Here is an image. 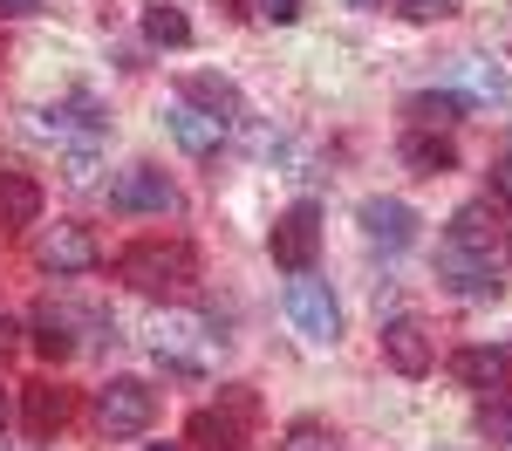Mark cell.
<instances>
[{
  "instance_id": "484cf974",
  "label": "cell",
  "mask_w": 512,
  "mask_h": 451,
  "mask_svg": "<svg viewBox=\"0 0 512 451\" xmlns=\"http://www.w3.org/2000/svg\"><path fill=\"white\" fill-rule=\"evenodd\" d=\"M96 171H103V158H96V144H76V151L62 158V178H69L76 192H89V185H96Z\"/></svg>"
},
{
  "instance_id": "277c9868",
  "label": "cell",
  "mask_w": 512,
  "mask_h": 451,
  "mask_svg": "<svg viewBox=\"0 0 512 451\" xmlns=\"http://www.w3.org/2000/svg\"><path fill=\"white\" fill-rule=\"evenodd\" d=\"M212 349H226V335L212 322H198V315H171V322H158V335H151V356H158V369H171V376H198V369L212 363Z\"/></svg>"
},
{
  "instance_id": "5b68a950",
  "label": "cell",
  "mask_w": 512,
  "mask_h": 451,
  "mask_svg": "<svg viewBox=\"0 0 512 451\" xmlns=\"http://www.w3.org/2000/svg\"><path fill=\"white\" fill-rule=\"evenodd\" d=\"M287 322H294V335H308L315 349H335L342 342V301H335V287L315 281V274H294L287 281Z\"/></svg>"
},
{
  "instance_id": "52a82bcc",
  "label": "cell",
  "mask_w": 512,
  "mask_h": 451,
  "mask_svg": "<svg viewBox=\"0 0 512 451\" xmlns=\"http://www.w3.org/2000/svg\"><path fill=\"white\" fill-rule=\"evenodd\" d=\"M35 267H41V274H55V281L96 274V267H103V240H96L89 226H76V219H55V226L35 240Z\"/></svg>"
},
{
  "instance_id": "30bf717a",
  "label": "cell",
  "mask_w": 512,
  "mask_h": 451,
  "mask_svg": "<svg viewBox=\"0 0 512 451\" xmlns=\"http://www.w3.org/2000/svg\"><path fill=\"white\" fill-rule=\"evenodd\" d=\"M383 363H390L396 376H431L437 335L424 328V315H390V322H383Z\"/></svg>"
},
{
  "instance_id": "ac0fdd59",
  "label": "cell",
  "mask_w": 512,
  "mask_h": 451,
  "mask_svg": "<svg viewBox=\"0 0 512 451\" xmlns=\"http://www.w3.org/2000/svg\"><path fill=\"white\" fill-rule=\"evenodd\" d=\"M21 417H28V438H55L62 424H69V390H55V383H28L21 390Z\"/></svg>"
},
{
  "instance_id": "1f68e13d",
  "label": "cell",
  "mask_w": 512,
  "mask_h": 451,
  "mask_svg": "<svg viewBox=\"0 0 512 451\" xmlns=\"http://www.w3.org/2000/svg\"><path fill=\"white\" fill-rule=\"evenodd\" d=\"M7 424H14V397L0 390V431H7Z\"/></svg>"
},
{
  "instance_id": "2e32d148",
  "label": "cell",
  "mask_w": 512,
  "mask_h": 451,
  "mask_svg": "<svg viewBox=\"0 0 512 451\" xmlns=\"http://www.w3.org/2000/svg\"><path fill=\"white\" fill-rule=\"evenodd\" d=\"M35 130H48V137H89V144H96V137H103V130H110V117H103V103H96V96H69V103H48V110H35Z\"/></svg>"
},
{
  "instance_id": "6da1fadb",
  "label": "cell",
  "mask_w": 512,
  "mask_h": 451,
  "mask_svg": "<svg viewBox=\"0 0 512 451\" xmlns=\"http://www.w3.org/2000/svg\"><path fill=\"white\" fill-rule=\"evenodd\" d=\"M117 281L137 294H185L198 281V253L185 240H137L117 253Z\"/></svg>"
},
{
  "instance_id": "7a4b0ae2",
  "label": "cell",
  "mask_w": 512,
  "mask_h": 451,
  "mask_svg": "<svg viewBox=\"0 0 512 451\" xmlns=\"http://www.w3.org/2000/svg\"><path fill=\"white\" fill-rule=\"evenodd\" d=\"M444 246H458V253H472V260H485V267H499V274H506V260H512V219L492 199H472V205H458V212H451Z\"/></svg>"
},
{
  "instance_id": "d6986e66",
  "label": "cell",
  "mask_w": 512,
  "mask_h": 451,
  "mask_svg": "<svg viewBox=\"0 0 512 451\" xmlns=\"http://www.w3.org/2000/svg\"><path fill=\"white\" fill-rule=\"evenodd\" d=\"M41 185L28 171H14V164H0V226H35L41 219Z\"/></svg>"
},
{
  "instance_id": "d4e9b609",
  "label": "cell",
  "mask_w": 512,
  "mask_h": 451,
  "mask_svg": "<svg viewBox=\"0 0 512 451\" xmlns=\"http://www.w3.org/2000/svg\"><path fill=\"white\" fill-rule=\"evenodd\" d=\"M458 82H465V96H499V89H506V76H499L485 55H465V62H458Z\"/></svg>"
},
{
  "instance_id": "836d02e7",
  "label": "cell",
  "mask_w": 512,
  "mask_h": 451,
  "mask_svg": "<svg viewBox=\"0 0 512 451\" xmlns=\"http://www.w3.org/2000/svg\"><path fill=\"white\" fill-rule=\"evenodd\" d=\"M144 451H185V445H144Z\"/></svg>"
},
{
  "instance_id": "8992f818",
  "label": "cell",
  "mask_w": 512,
  "mask_h": 451,
  "mask_svg": "<svg viewBox=\"0 0 512 451\" xmlns=\"http://www.w3.org/2000/svg\"><path fill=\"white\" fill-rule=\"evenodd\" d=\"M267 253H274L280 274H315V253H321V205L315 199H294L274 219L267 233Z\"/></svg>"
},
{
  "instance_id": "9c48e42d",
  "label": "cell",
  "mask_w": 512,
  "mask_h": 451,
  "mask_svg": "<svg viewBox=\"0 0 512 451\" xmlns=\"http://www.w3.org/2000/svg\"><path fill=\"white\" fill-rule=\"evenodd\" d=\"M110 212H130V219H137V212H178V185H171V178H164L158 164H130V171H117V178H110Z\"/></svg>"
},
{
  "instance_id": "83f0119b",
  "label": "cell",
  "mask_w": 512,
  "mask_h": 451,
  "mask_svg": "<svg viewBox=\"0 0 512 451\" xmlns=\"http://www.w3.org/2000/svg\"><path fill=\"white\" fill-rule=\"evenodd\" d=\"M253 14L274 21V28H294V21H301V0H253Z\"/></svg>"
},
{
  "instance_id": "d6a6232c",
  "label": "cell",
  "mask_w": 512,
  "mask_h": 451,
  "mask_svg": "<svg viewBox=\"0 0 512 451\" xmlns=\"http://www.w3.org/2000/svg\"><path fill=\"white\" fill-rule=\"evenodd\" d=\"M219 7H226V14H253V0H219Z\"/></svg>"
},
{
  "instance_id": "4dcf8cb0",
  "label": "cell",
  "mask_w": 512,
  "mask_h": 451,
  "mask_svg": "<svg viewBox=\"0 0 512 451\" xmlns=\"http://www.w3.org/2000/svg\"><path fill=\"white\" fill-rule=\"evenodd\" d=\"M35 7H41V0H0V21H28Z\"/></svg>"
},
{
  "instance_id": "f1b7e54d",
  "label": "cell",
  "mask_w": 512,
  "mask_h": 451,
  "mask_svg": "<svg viewBox=\"0 0 512 451\" xmlns=\"http://www.w3.org/2000/svg\"><path fill=\"white\" fill-rule=\"evenodd\" d=\"M492 199H499V205H512V144L499 151V164H492Z\"/></svg>"
},
{
  "instance_id": "44dd1931",
  "label": "cell",
  "mask_w": 512,
  "mask_h": 451,
  "mask_svg": "<svg viewBox=\"0 0 512 451\" xmlns=\"http://www.w3.org/2000/svg\"><path fill=\"white\" fill-rule=\"evenodd\" d=\"M465 110H472V96H465V89H424V96H410V117H417V130H451Z\"/></svg>"
},
{
  "instance_id": "9a60e30c",
  "label": "cell",
  "mask_w": 512,
  "mask_h": 451,
  "mask_svg": "<svg viewBox=\"0 0 512 451\" xmlns=\"http://www.w3.org/2000/svg\"><path fill=\"white\" fill-rule=\"evenodd\" d=\"M192 110H205V117H219L226 130H233L239 117H246V96H239L233 76H212V69H198V76H185V89H178Z\"/></svg>"
},
{
  "instance_id": "ffe728a7",
  "label": "cell",
  "mask_w": 512,
  "mask_h": 451,
  "mask_svg": "<svg viewBox=\"0 0 512 451\" xmlns=\"http://www.w3.org/2000/svg\"><path fill=\"white\" fill-rule=\"evenodd\" d=\"M192 445L198 451H246V417L239 410H192Z\"/></svg>"
},
{
  "instance_id": "5bb4252c",
  "label": "cell",
  "mask_w": 512,
  "mask_h": 451,
  "mask_svg": "<svg viewBox=\"0 0 512 451\" xmlns=\"http://www.w3.org/2000/svg\"><path fill=\"white\" fill-rule=\"evenodd\" d=\"M164 130H171V144H178V151H192V158H219V151H226V123L205 117V110H192L185 96L164 110Z\"/></svg>"
},
{
  "instance_id": "f546056e",
  "label": "cell",
  "mask_w": 512,
  "mask_h": 451,
  "mask_svg": "<svg viewBox=\"0 0 512 451\" xmlns=\"http://www.w3.org/2000/svg\"><path fill=\"white\" fill-rule=\"evenodd\" d=\"M14 349H21V322H14V315H0V363H7Z\"/></svg>"
},
{
  "instance_id": "ba28073f",
  "label": "cell",
  "mask_w": 512,
  "mask_h": 451,
  "mask_svg": "<svg viewBox=\"0 0 512 451\" xmlns=\"http://www.w3.org/2000/svg\"><path fill=\"white\" fill-rule=\"evenodd\" d=\"M82 328H96V315H76L69 301H41L35 315H28V342H35V356H48V363H69L82 349Z\"/></svg>"
},
{
  "instance_id": "4316f807",
  "label": "cell",
  "mask_w": 512,
  "mask_h": 451,
  "mask_svg": "<svg viewBox=\"0 0 512 451\" xmlns=\"http://www.w3.org/2000/svg\"><path fill=\"white\" fill-rule=\"evenodd\" d=\"M390 14H403V21H451L458 0H390Z\"/></svg>"
},
{
  "instance_id": "7c38bea8",
  "label": "cell",
  "mask_w": 512,
  "mask_h": 451,
  "mask_svg": "<svg viewBox=\"0 0 512 451\" xmlns=\"http://www.w3.org/2000/svg\"><path fill=\"white\" fill-rule=\"evenodd\" d=\"M355 219H362V240L383 246V253L417 246V212H410L403 199H362V205H355Z\"/></svg>"
},
{
  "instance_id": "cb8c5ba5",
  "label": "cell",
  "mask_w": 512,
  "mask_h": 451,
  "mask_svg": "<svg viewBox=\"0 0 512 451\" xmlns=\"http://www.w3.org/2000/svg\"><path fill=\"white\" fill-rule=\"evenodd\" d=\"M478 438L512 445V397H478Z\"/></svg>"
},
{
  "instance_id": "e0dca14e",
  "label": "cell",
  "mask_w": 512,
  "mask_h": 451,
  "mask_svg": "<svg viewBox=\"0 0 512 451\" xmlns=\"http://www.w3.org/2000/svg\"><path fill=\"white\" fill-rule=\"evenodd\" d=\"M396 158L410 164L417 178H451V171H458V144H451L444 130H403Z\"/></svg>"
},
{
  "instance_id": "8fae6325",
  "label": "cell",
  "mask_w": 512,
  "mask_h": 451,
  "mask_svg": "<svg viewBox=\"0 0 512 451\" xmlns=\"http://www.w3.org/2000/svg\"><path fill=\"white\" fill-rule=\"evenodd\" d=\"M451 376L472 390V397H512V349L499 342H472L451 356Z\"/></svg>"
},
{
  "instance_id": "603a6c76",
  "label": "cell",
  "mask_w": 512,
  "mask_h": 451,
  "mask_svg": "<svg viewBox=\"0 0 512 451\" xmlns=\"http://www.w3.org/2000/svg\"><path fill=\"white\" fill-rule=\"evenodd\" d=\"M280 451H342V438H335V424H321V417H294V424L280 431Z\"/></svg>"
},
{
  "instance_id": "7402d4cb",
  "label": "cell",
  "mask_w": 512,
  "mask_h": 451,
  "mask_svg": "<svg viewBox=\"0 0 512 451\" xmlns=\"http://www.w3.org/2000/svg\"><path fill=\"white\" fill-rule=\"evenodd\" d=\"M144 41H151V48H185V41H192V21H185L171 0H151V7H144Z\"/></svg>"
},
{
  "instance_id": "3957f363",
  "label": "cell",
  "mask_w": 512,
  "mask_h": 451,
  "mask_svg": "<svg viewBox=\"0 0 512 451\" xmlns=\"http://www.w3.org/2000/svg\"><path fill=\"white\" fill-rule=\"evenodd\" d=\"M158 424V390L144 376H110L96 390V431L103 438H144Z\"/></svg>"
},
{
  "instance_id": "4fadbf2b",
  "label": "cell",
  "mask_w": 512,
  "mask_h": 451,
  "mask_svg": "<svg viewBox=\"0 0 512 451\" xmlns=\"http://www.w3.org/2000/svg\"><path fill=\"white\" fill-rule=\"evenodd\" d=\"M437 281L451 287L458 301H499L506 281H499V267H485L472 253H458V246H437Z\"/></svg>"
}]
</instances>
